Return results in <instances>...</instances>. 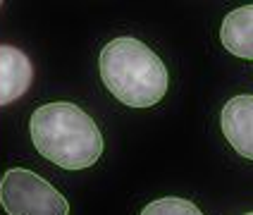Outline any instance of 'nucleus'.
<instances>
[{
  "label": "nucleus",
  "mask_w": 253,
  "mask_h": 215,
  "mask_svg": "<svg viewBox=\"0 0 253 215\" xmlns=\"http://www.w3.org/2000/svg\"><path fill=\"white\" fill-rule=\"evenodd\" d=\"M244 215H253V211H251V213H244Z\"/></svg>",
  "instance_id": "obj_8"
},
{
  "label": "nucleus",
  "mask_w": 253,
  "mask_h": 215,
  "mask_svg": "<svg viewBox=\"0 0 253 215\" xmlns=\"http://www.w3.org/2000/svg\"><path fill=\"white\" fill-rule=\"evenodd\" d=\"M220 41L232 55L253 60V5L237 7L222 19Z\"/></svg>",
  "instance_id": "obj_6"
},
{
  "label": "nucleus",
  "mask_w": 253,
  "mask_h": 215,
  "mask_svg": "<svg viewBox=\"0 0 253 215\" xmlns=\"http://www.w3.org/2000/svg\"><path fill=\"white\" fill-rule=\"evenodd\" d=\"M100 79L120 103L151 108L165 98L169 72L165 62L139 39L120 36L105 43L98 57Z\"/></svg>",
  "instance_id": "obj_2"
},
{
  "label": "nucleus",
  "mask_w": 253,
  "mask_h": 215,
  "mask_svg": "<svg viewBox=\"0 0 253 215\" xmlns=\"http://www.w3.org/2000/svg\"><path fill=\"white\" fill-rule=\"evenodd\" d=\"M34 148L62 170H86L103 156V134L79 105L55 100L36 108L29 120Z\"/></svg>",
  "instance_id": "obj_1"
},
{
  "label": "nucleus",
  "mask_w": 253,
  "mask_h": 215,
  "mask_svg": "<svg viewBox=\"0 0 253 215\" xmlns=\"http://www.w3.org/2000/svg\"><path fill=\"white\" fill-rule=\"evenodd\" d=\"M34 82V65L24 50L0 43V108L19 100Z\"/></svg>",
  "instance_id": "obj_5"
},
{
  "label": "nucleus",
  "mask_w": 253,
  "mask_h": 215,
  "mask_svg": "<svg viewBox=\"0 0 253 215\" xmlns=\"http://www.w3.org/2000/svg\"><path fill=\"white\" fill-rule=\"evenodd\" d=\"M220 127L229 146L239 156L253 160V93H241L225 103Z\"/></svg>",
  "instance_id": "obj_4"
},
{
  "label": "nucleus",
  "mask_w": 253,
  "mask_h": 215,
  "mask_svg": "<svg viewBox=\"0 0 253 215\" xmlns=\"http://www.w3.org/2000/svg\"><path fill=\"white\" fill-rule=\"evenodd\" d=\"M0 206L7 215H70L67 199L24 168H12L0 177Z\"/></svg>",
  "instance_id": "obj_3"
},
{
  "label": "nucleus",
  "mask_w": 253,
  "mask_h": 215,
  "mask_svg": "<svg viewBox=\"0 0 253 215\" xmlns=\"http://www.w3.org/2000/svg\"><path fill=\"white\" fill-rule=\"evenodd\" d=\"M141 215H203V211L189 199L165 196V199H158L153 203H148L141 211Z\"/></svg>",
  "instance_id": "obj_7"
}]
</instances>
